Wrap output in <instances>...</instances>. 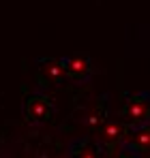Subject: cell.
Segmentation results:
<instances>
[{
  "instance_id": "obj_1",
  "label": "cell",
  "mask_w": 150,
  "mask_h": 158,
  "mask_svg": "<svg viewBox=\"0 0 150 158\" xmlns=\"http://www.w3.org/2000/svg\"><path fill=\"white\" fill-rule=\"evenodd\" d=\"M50 111H51L50 103H47L45 98H41V96H32V98L26 103V115H28L30 120L41 122V120H45V118L50 115Z\"/></svg>"
},
{
  "instance_id": "obj_2",
  "label": "cell",
  "mask_w": 150,
  "mask_h": 158,
  "mask_svg": "<svg viewBox=\"0 0 150 158\" xmlns=\"http://www.w3.org/2000/svg\"><path fill=\"white\" fill-rule=\"evenodd\" d=\"M39 73L47 79V81H56V79L62 77L64 64H62V60H45V62L39 66Z\"/></svg>"
},
{
  "instance_id": "obj_3",
  "label": "cell",
  "mask_w": 150,
  "mask_h": 158,
  "mask_svg": "<svg viewBox=\"0 0 150 158\" xmlns=\"http://www.w3.org/2000/svg\"><path fill=\"white\" fill-rule=\"evenodd\" d=\"M37 158H50V156H45V154H39V156H37Z\"/></svg>"
}]
</instances>
